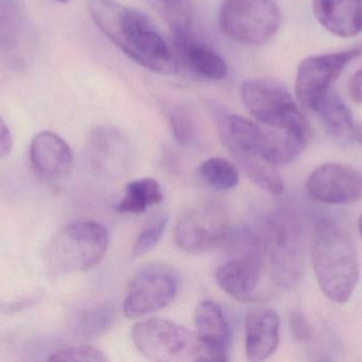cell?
I'll return each mask as SVG.
<instances>
[{"mask_svg": "<svg viewBox=\"0 0 362 362\" xmlns=\"http://www.w3.org/2000/svg\"><path fill=\"white\" fill-rule=\"evenodd\" d=\"M180 280L168 266L154 264L142 268L132 278L123 301L129 319L142 318L169 306L177 297Z\"/></svg>", "mask_w": 362, "mask_h": 362, "instance_id": "9", "label": "cell"}, {"mask_svg": "<svg viewBox=\"0 0 362 362\" xmlns=\"http://www.w3.org/2000/svg\"><path fill=\"white\" fill-rule=\"evenodd\" d=\"M312 263L325 297L338 305L348 303L359 280L358 257L348 230L335 219L322 217L317 222Z\"/></svg>", "mask_w": 362, "mask_h": 362, "instance_id": "2", "label": "cell"}, {"mask_svg": "<svg viewBox=\"0 0 362 362\" xmlns=\"http://www.w3.org/2000/svg\"><path fill=\"white\" fill-rule=\"evenodd\" d=\"M31 40V29L19 0H0V52L16 61Z\"/></svg>", "mask_w": 362, "mask_h": 362, "instance_id": "20", "label": "cell"}, {"mask_svg": "<svg viewBox=\"0 0 362 362\" xmlns=\"http://www.w3.org/2000/svg\"><path fill=\"white\" fill-rule=\"evenodd\" d=\"M229 229L223 210L206 204L181 217L174 230V239L181 250L198 254L221 246Z\"/></svg>", "mask_w": 362, "mask_h": 362, "instance_id": "11", "label": "cell"}, {"mask_svg": "<svg viewBox=\"0 0 362 362\" xmlns=\"http://www.w3.org/2000/svg\"><path fill=\"white\" fill-rule=\"evenodd\" d=\"M176 55L198 76L209 80H223L227 77L225 60L210 46L194 35L189 21L171 23Z\"/></svg>", "mask_w": 362, "mask_h": 362, "instance_id": "15", "label": "cell"}, {"mask_svg": "<svg viewBox=\"0 0 362 362\" xmlns=\"http://www.w3.org/2000/svg\"><path fill=\"white\" fill-rule=\"evenodd\" d=\"M132 339L144 356L156 361H197L196 334L173 321L153 318L134 325Z\"/></svg>", "mask_w": 362, "mask_h": 362, "instance_id": "8", "label": "cell"}, {"mask_svg": "<svg viewBox=\"0 0 362 362\" xmlns=\"http://www.w3.org/2000/svg\"><path fill=\"white\" fill-rule=\"evenodd\" d=\"M198 174L215 191H231L240 182V174L235 166L221 157H211L202 162Z\"/></svg>", "mask_w": 362, "mask_h": 362, "instance_id": "23", "label": "cell"}, {"mask_svg": "<svg viewBox=\"0 0 362 362\" xmlns=\"http://www.w3.org/2000/svg\"><path fill=\"white\" fill-rule=\"evenodd\" d=\"M349 95L353 101L362 103V67L353 74L349 82Z\"/></svg>", "mask_w": 362, "mask_h": 362, "instance_id": "32", "label": "cell"}, {"mask_svg": "<svg viewBox=\"0 0 362 362\" xmlns=\"http://www.w3.org/2000/svg\"><path fill=\"white\" fill-rule=\"evenodd\" d=\"M89 13L100 30L125 55L163 76L178 70V57L144 13L115 0H88Z\"/></svg>", "mask_w": 362, "mask_h": 362, "instance_id": "1", "label": "cell"}, {"mask_svg": "<svg viewBox=\"0 0 362 362\" xmlns=\"http://www.w3.org/2000/svg\"><path fill=\"white\" fill-rule=\"evenodd\" d=\"M194 325L198 340L197 361H229L231 329L221 306L210 300L199 302Z\"/></svg>", "mask_w": 362, "mask_h": 362, "instance_id": "13", "label": "cell"}, {"mask_svg": "<svg viewBox=\"0 0 362 362\" xmlns=\"http://www.w3.org/2000/svg\"><path fill=\"white\" fill-rule=\"evenodd\" d=\"M110 244L107 230L95 221L68 223L51 238L45 261L53 276L88 271L101 263Z\"/></svg>", "mask_w": 362, "mask_h": 362, "instance_id": "3", "label": "cell"}, {"mask_svg": "<svg viewBox=\"0 0 362 362\" xmlns=\"http://www.w3.org/2000/svg\"><path fill=\"white\" fill-rule=\"evenodd\" d=\"M280 318L272 308L250 310L245 318V349L249 361L269 358L279 346Z\"/></svg>", "mask_w": 362, "mask_h": 362, "instance_id": "18", "label": "cell"}, {"mask_svg": "<svg viewBox=\"0 0 362 362\" xmlns=\"http://www.w3.org/2000/svg\"><path fill=\"white\" fill-rule=\"evenodd\" d=\"M325 131L339 144L348 145L355 140V125L352 113L335 91H329L313 108Z\"/></svg>", "mask_w": 362, "mask_h": 362, "instance_id": "21", "label": "cell"}, {"mask_svg": "<svg viewBox=\"0 0 362 362\" xmlns=\"http://www.w3.org/2000/svg\"><path fill=\"white\" fill-rule=\"evenodd\" d=\"M223 247L227 259L217 268V285L238 301H252L263 280V244L252 236L238 235Z\"/></svg>", "mask_w": 362, "mask_h": 362, "instance_id": "4", "label": "cell"}, {"mask_svg": "<svg viewBox=\"0 0 362 362\" xmlns=\"http://www.w3.org/2000/svg\"><path fill=\"white\" fill-rule=\"evenodd\" d=\"M246 176L267 193L280 196L284 193L285 183L276 166L264 159H253L240 165Z\"/></svg>", "mask_w": 362, "mask_h": 362, "instance_id": "25", "label": "cell"}, {"mask_svg": "<svg viewBox=\"0 0 362 362\" xmlns=\"http://www.w3.org/2000/svg\"><path fill=\"white\" fill-rule=\"evenodd\" d=\"M240 93L247 110L261 125L278 129L310 128L293 96L278 81L250 79L243 83Z\"/></svg>", "mask_w": 362, "mask_h": 362, "instance_id": "7", "label": "cell"}, {"mask_svg": "<svg viewBox=\"0 0 362 362\" xmlns=\"http://www.w3.org/2000/svg\"><path fill=\"white\" fill-rule=\"evenodd\" d=\"M48 361L67 362H104L107 356L99 349L90 346H70L53 353Z\"/></svg>", "mask_w": 362, "mask_h": 362, "instance_id": "28", "label": "cell"}, {"mask_svg": "<svg viewBox=\"0 0 362 362\" xmlns=\"http://www.w3.org/2000/svg\"><path fill=\"white\" fill-rule=\"evenodd\" d=\"M115 319V308L110 304H102L81 312L74 321V327L84 338H97L110 331Z\"/></svg>", "mask_w": 362, "mask_h": 362, "instance_id": "24", "label": "cell"}, {"mask_svg": "<svg viewBox=\"0 0 362 362\" xmlns=\"http://www.w3.org/2000/svg\"><path fill=\"white\" fill-rule=\"evenodd\" d=\"M168 223H169L168 215H158L153 218L138 235L132 250L133 256H142L153 250L163 238Z\"/></svg>", "mask_w": 362, "mask_h": 362, "instance_id": "27", "label": "cell"}, {"mask_svg": "<svg viewBox=\"0 0 362 362\" xmlns=\"http://www.w3.org/2000/svg\"><path fill=\"white\" fill-rule=\"evenodd\" d=\"M187 1V0H161L171 23H176V21H189Z\"/></svg>", "mask_w": 362, "mask_h": 362, "instance_id": "30", "label": "cell"}, {"mask_svg": "<svg viewBox=\"0 0 362 362\" xmlns=\"http://www.w3.org/2000/svg\"><path fill=\"white\" fill-rule=\"evenodd\" d=\"M355 140H358L362 145V125L356 127V132H355Z\"/></svg>", "mask_w": 362, "mask_h": 362, "instance_id": "33", "label": "cell"}, {"mask_svg": "<svg viewBox=\"0 0 362 362\" xmlns=\"http://www.w3.org/2000/svg\"><path fill=\"white\" fill-rule=\"evenodd\" d=\"M13 137L1 117H0V159H6L12 152Z\"/></svg>", "mask_w": 362, "mask_h": 362, "instance_id": "31", "label": "cell"}, {"mask_svg": "<svg viewBox=\"0 0 362 362\" xmlns=\"http://www.w3.org/2000/svg\"><path fill=\"white\" fill-rule=\"evenodd\" d=\"M265 249L274 280L288 287L297 284L305 268L301 219L291 210L274 215L266 225Z\"/></svg>", "mask_w": 362, "mask_h": 362, "instance_id": "5", "label": "cell"}, {"mask_svg": "<svg viewBox=\"0 0 362 362\" xmlns=\"http://www.w3.org/2000/svg\"><path fill=\"white\" fill-rule=\"evenodd\" d=\"M87 155L98 172L110 178L123 176L131 167V144L116 128H95L87 142Z\"/></svg>", "mask_w": 362, "mask_h": 362, "instance_id": "14", "label": "cell"}, {"mask_svg": "<svg viewBox=\"0 0 362 362\" xmlns=\"http://www.w3.org/2000/svg\"><path fill=\"white\" fill-rule=\"evenodd\" d=\"M218 131L223 146L238 165L253 159H264L262 154L265 146V131L259 123L238 115H223L218 119Z\"/></svg>", "mask_w": 362, "mask_h": 362, "instance_id": "17", "label": "cell"}, {"mask_svg": "<svg viewBox=\"0 0 362 362\" xmlns=\"http://www.w3.org/2000/svg\"><path fill=\"white\" fill-rule=\"evenodd\" d=\"M57 1H59V2H67L68 0H57Z\"/></svg>", "mask_w": 362, "mask_h": 362, "instance_id": "35", "label": "cell"}, {"mask_svg": "<svg viewBox=\"0 0 362 362\" xmlns=\"http://www.w3.org/2000/svg\"><path fill=\"white\" fill-rule=\"evenodd\" d=\"M168 121L176 142L183 147L191 146L197 136V123L193 112L185 104H174L167 111Z\"/></svg>", "mask_w": 362, "mask_h": 362, "instance_id": "26", "label": "cell"}, {"mask_svg": "<svg viewBox=\"0 0 362 362\" xmlns=\"http://www.w3.org/2000/svg\"><path fill=\"white\" fill-rule=\"evenodd\" d=\"M362 55V46L303 60L296 76V96L306 110L313 111L329 91L344 68Z\"/></svg>", "mask_w": 362, "mask_h": 362, "instance_id": "10", "label": "cell"}, {"mask_svg": "<svg viewBox=\"0 0 362 362\" xmlns=\"http://www.w3.org/2000/svg\"><path fill=\"white\" fill-rule=\"evenodd\" d=\"M289 327L293 338L299 342H308L313 337V327L305 315L300 310H293L289 316Z\"/></svg>", "mask_w": 362, "mask_h": 362, "instance_id": "29", "label": "cell"}, {"mask_svg": "<svg viewBox=\"0 0 362 362\" xmlns=\"http://www.w3.org/2000/svg\"><path fill=\"white\" fill-rule=\"evenodd\" d=\"M313 11L334 35L352 38L362 32V0H314Z\"/></svg>", "mask_w": 362, "mask_h": 362, "instance_id": "19", "label": "cell"}, {"mask_svg": "<svg viewBox=\"0 0 362 362\" xmlns=\"http://www.w3.org/2000/svg\"><path fill=\"white\" fill-rule=\"evenodd\" d=\"M30 161L42 180L59 184L69 178L74 170V154L69 145L53 132L36 134L30 146Z\"/></svg>", "mask_w": 362, "mask_h": 362, "instance_id": "16", "label": "cell"}, {"mask_svg": "<svg viewBox=\"0 0 362 362\" xmlns=\"http://www.w3.org/2000/svg\"><path fill=\"white\" fill-rule=\"evenodd\" d=\"M306 191L320 203L350 205L362 199V174L344 164H323L310 172Z\"/></svg>", "mask_w": 362, "mask_h": 362, "instance_id": "12", "label": "cell"}, {"mask_svg": "<svg viewBox=\"0 0 362 362\" xmlns=\"http://www.w3.org/2000/svg\"><path fill=\"white\" fill-rule=\"evenodd\" d=\"M358 231H359V234H361V237H362V215L361 216V218H359V220H358Z\"/></svg>", "mask_w": 362, "mask_h": 362, "instance_id": "34", "label": "cell"}, {"mask_svg": "<svg viewBox=\"0 0 362 362\" xmlns=\"http://www.w3.org/2000/svg\"><path fill=\"white\" fill-rule=\"evenodd\" d=\"M163 200L160 184L154 179L144 178L132 181L125 187L124 196L116 210L123 214H142Z\"/></svg>", "mask_w": 362, "mask_h": 362, "instance_id": "22", "label": "cell"}, {"mask_svg": "<svg viewBox=\"0 0 362 362\" xmlns=\"http://www.w3.org/2000/svg\"><path fill=\"white\" fill-rule=\"evenodd\" d=\"M281 21L276 0H223L219 10L221 31L234 42L250 46L269 42Z\"/></svg>", "mask_w": 362, "mask_h": 362, "instance_id": "6", "label": "cell"}]
</instances>
